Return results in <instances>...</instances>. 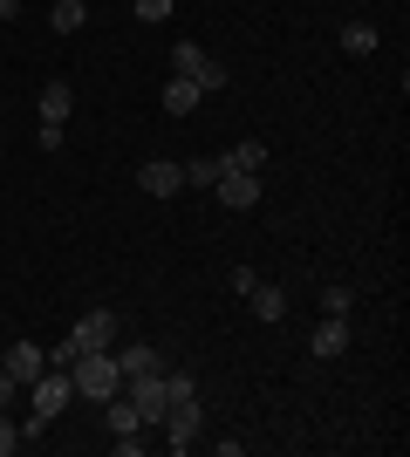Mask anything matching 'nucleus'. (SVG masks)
<instances>
[{"label":"nucleus","mask_w":410,"mask_h":457,"mask_svg":"<svg viewBox=\"0 0 410 457\" xmlns=\"http://www.w3.org/2000/svg\"><path fill=\"white\" fill-rule=\"evenodd\" d=\"M172 76H192L205 96H219V89H226V69H219V62L205 55L198 41H178V48H172Z\"/></svg>","instance_id":"4"},{"label":"nucleus","mask_w":410,"mask_h":457,"mask_svg":"<svg viewBox=\"0 0 410 457\" xmlns=\"http://www.w3.org/2000/svg\"><path fill=\"white\" fill-rule=\"evenodd\" d=\"M213 191H219L233 212H254V205H260V171H219Z\"/></svg>","instance_id":"10"},{"label":"nucleus","mask_w":410,"mask_h":457,"mask_svg":"<svg viewBox=\"0 0 410 457\" xmlns=\"http://www.w3.org/2000/svg\"><path fill=\"white\" fill-rule=\"evenodd\" d=\"M342 55H376V28L370 21H342Z\"/></svg>","instance_id":"16"},{"label":"nucleus","mask_w":410,"mask_h":457,"mask_svg":"<svg viewBox=\"0 0 410 457\" xmlns=\"http://www.w3.org/2000/svg\"><path fill=\"white\" fill-rule=\"evenodd\" d=\"M117 307H89V314H82V321L76 328H69V342H62L55 348V355H48V362H55V369H69V362H76V355H96V348H117Z\"/></svg>","instance_id":"1"},{"label":"nucleus","mask_w":410,"mask_h":457,"mask_svg":"<svg viewBox=\"0 0 410 457\" xmlns=\"http://www.w3.org/2000/svg\"><path fill=\"white\" fill-rule=\"evenodd\" d=\"M14 389H21V382L7 376V369H0V410H7V403H14Z\"/></svg>","instance_id":"24"},{"label":"nucleus","mask_w":410,"mask_h":457,"mask_svg":"<svg viewBox=\"0 0 410 457\" xmlns=\"http://www.w3.org/2000/svg\"><path fill=\"white\" fill-rule=\"evenodd\" d=\"M247 307H254V321H288V287H273V280H254L247 287Z\"/></svg>","instance_id":"11"},{"label":"nucleus","mask_w":410,"mask_h":457,"mask_svg":"<svg viewBox=\"0 0 410 457\" xmlns=\"http://www.w3.org/2000/svg\"><path fill=\"white\" fill-rule=\"evenodd\" d=\"M164 389H172V403L178 396H198V376H192V369H164Z\"/></svg>","instance_id":"20"},{"label":"nucleus","mask_w":410,"mask_h":457,"mask_svg":"<svg viewBox=\"0 0 410 457\" xmlns=\"http://www.w3.org/2000/svg\"><path fill=\"white\" fill-rule=\"evenodd\" d=\"M130 403L144 423H164V410H172V389H164V369L157 376H130Z\"/></svg>","instance_id":"7"},{"label":"nucleus","mask_w":410,"mask_h":457,"mask_svg":"<svg viewBox=\"0 0 410 457\" xmlns=\"http://www.w3.org/2000/svg\"><path fill=\"white\" fill-rule=\"evenodd\" d=\"M82 21H89V7H82V0H55V7H48V28H55V35H76Z\"/></svg>","instance_id":"17"},{"label":"nucleus","mask_w":410,"mask_h":457,"mask_svg":"<svg viewBox=\"0 0 410 457\" xmlns=\"http://www.w3.org/2000/svg\"><path fill=\"white\" fill-rule=\"evenodd\" d=\"M137 191H144V198H178V191H185V164H178V157H144V164H137Z\"/></svg>","instance_id":"6"},{"label":"nucleus","mask_w":410,"mask_h":457,"mask_svg":"<svg viewBox=\"0 0 410 457\" xmlns=\"http://www.w3.org/2000/svg\"><path fill=\"white\" fill-rule=\"evenodd\" d=\"M130 7H137V21H172L178 0H130Z\"/></svg>","instance_id":"21"},{"label":"nucleus","mask_w":410,"mask_h":457,"mask_svg":"<svg viewBox=\"0 0 410 457\" xmlns=\"http://www.w3.org/2000/svg\"><path fill=\"white\" fill-rule=\"evenodd\" d=\"M0 369H7V376H14L21 389H28V382H35L41 369H48V348H35V342H14V348H0Z\"/></svg>","instance_id":"9"},{"label":"nucleus","mask_w":410,"mask_h":457,"mask_svg":"<svg viewBox=\"0 0 410 457\" xmlns=\"http://www.w3.org/2000/svg\"><path fill=\"white\" fill-rule=\"evenodd\" d=\"M349 307H356V294H349V287H322V314H349Z\"/></svg>","instance_id":"19"},{"label":"nucleus","mask_w":410,"mask_h":457,"mask_svg":"<svg viewBox=\"0 0 410 457\" xmlns=\"http://www.w3.org/2000/svg\"><path fill=\"white\" fill-rule=\"evenodd\" d=\"M69 110H76V89H69V82H48V89H41V103H35V116L41 123H69Z\"/></svg>","instance_id":"13"},{"label":"nucleus","mask_w":410,"mask_h":457,"mask_svg":"<svg viewBox=\"0 0 410 457\" xmlns=\"http://www.w3.org/2000/svg\"><path fill=\"white\" fill-rule=\"evenodd\" d=\"M308 355H314V362H335V355H349V314H322V328L308 335Z\"/></svg>","instance_id":"8"},{"label":"nucleus","mask_w":410,"mask_h":457,"mask_svg":"<svg viewBox=\"0 0 410 457\" xmlns=\"http://www.w3.org/2000/svg\"><path fill=\"white\" fill-rule=\"evenodd\" d=\"M219 171H267V144H260V137H247V144H233V151L219 157Z\"/></svg>","instance_id":"15"},{"label":"nucleus","mask_w":410,"mask_h":457,"mask_svg":"<svg viewBox=\"0 0 410 457\" xmlns=\"http://www.w3.org/2000/svg\"><path fill=\"white\" fill-rule=\"evenodd\" d=\"M0 21H21V0H0Z\"/></svg>","instance_id":"25"},{"label":"nucleus","mask_w":410,"mask_h":457,"mask_svg":"<svg viewBox=\"0 0 410 457\" xmlns=\"http://www.w3.org/2000/svg\"><path fill=\"white\" fill-rule=\"evenodd\" d=\"M110 355H117L123 382H130V376H157V369H164V355H157V342H123V348H110Z\"/></svg>","instance_id":"12"},{"label":"nucleus","mask_w":410,"mask_h":457,"mask_svg":"<svg viewBox=\"0 0 410 457\" xmlns=\"http://www.w3.org/2000/svg\"><path fill=\"white\" fill-rule=\"evenodd\" d=\"M157 103H164V110H172V116H192L198 103H205V89H198L192 76H172V82H164V96H157Z\"/></svg>","instance_id":"14"},{"label":"nucleus","mask_w":410,"mask_h":457,"mask_svg":"<svg viewBox=\"0 0 410 457\" xmlns=\"http://www.w3.org/2000/svg\"><path fill=\"white\" fill-rule=\"evenodd\" d=\"M21 444H28V437H21L14 423H7V410H0V457H14V451H21Z\"/></svg>","instance_id":"22"},{"label":"nucleus","mask_w":410,"mask_h":457,"mask_svg":"<svg viewBox=\"0 0 410 457\" xmlns=\"http://www.w3.org/2000/svg\"><path fill=\"white\" fill-rule=\"evenodd\" d=\"M28 389H35V417L21 423V437H41V423H55L62 410H69V396H76V382H69V369H41L35 382H28Z\"/></svg>","instance_id":"2"},{"label":"nucleus","mask_w":410,"mask_h":457,"mask_svg":"<svg viewBox=\"0 0 410 457\" xmlns=\"http://www.w3.org/2000/svg\"><path fill=\"white\" fill-rule=\"evenodd\" d=\"M198 437H205V410H198V396H178L172 410H164V444H172V451L185 457Z\"/></svg>","instance_id":"5"},{"label":"nucleus","mask_w":410,"mask_h":457,"mask_svg":"<svg viewBox=\"0 0 410 457\" xmlns=\"http://www.w3.org/2000/svg\"><path fill=\"white\" fill-rule=\"evenodd\" d=\"M69 382H76V396L110 403V396L123 389V369H117V355H110V348H96V355H76V362H69Z\"/></svg>","instance_id":"3"},{"label":"nucleus","mask_w":410,"mask_h":457,"mask_svg":"<svg viewBox=\"0 0 410 457\" xmlns=\"http://www.w3.org/2000/svg\"><path fill=\"white\" fill-rule=\"evenodd\" d=\"M35 144H41L48 157H55V151H62V123H41V130H35Z\"/></svg>","instance_id":"23"},{"label":"nucleus","mask_w":410,"mask_h":457,"mask_svg":"<svg viewBox=\"0 0 410 457\" xmlns=\"http://www.w3.org/2000/svg\"><path fill=\"white\" fill-rule=\"evenodd\" d=\"M185 185L213 191V185H219V157H185Z\"/></svg>","instance_id":"18"}]
</instances>
